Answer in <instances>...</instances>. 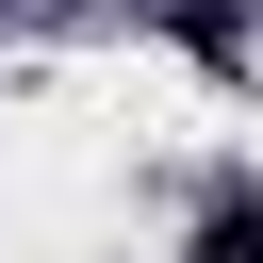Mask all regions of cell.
I'll use <instances>...</instances> for the list:
<instances>
[{
    "label": "cell",
    "instance_id": "obj_1",
    "mask_svg": "<svg viewBox=\"0 0 263 263\" xmlns=\"http://www.w3.org/2000/svg\"><path fill=\"white\" fill-rule=\"evenodd\" d=\"M181 263H263V181H214L197 230H181Z\"/></svg>",
    "mask_w": 263,
    "mask_h": 263
},
{
    "label": "cell",
    "instance_id": "obj_2",
    "mask_svg": "<svg viewBox=\"0 0 263 263\" xmlns=\"http://www.w3.org/2000/svg\"><path fill=\"white\" fill-rule=\"evenodd\" d=\"M164 33H181L197 66H247V16H230V0H164Z\"/></svg>",
    "mask_w": 263,
    "mask_h": 263
}]
</instances>
